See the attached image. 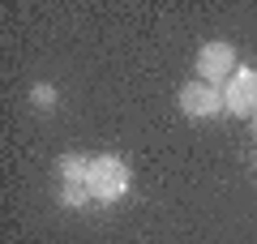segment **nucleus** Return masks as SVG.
Wrapping results in <instances>:
<instances>
[{
	"mask_svg": "<svg viewBox=\"0 0 257 244\" xmlns=\"http://www.w3.org/2000/svg\"><path fill=\"white\" fill-rule=\"evenodd\" d=\"M128 184H133V172H128L124 159H116V154H99V159H90V180H86V189H90L94 201L111 206V201H120L128 193Z\"/></svg>",
	"mask_w": 257,
	"mask_h": 244,
	"instance_id": "1",
	"label": "nucleus"
},
{
	"mask_svg": "<svg viewBox=\"0 0 257 244\" xmlns=\"http://www.w3.org/2000/svg\"><path fill=\"white\" fill-rule=\"evenodd\" d=\"M197 81H206V86H227L231 73L240 69L236 64V47L227 43V39H214V43H202V52H197Z\"/></svg>",
	"mask_w": 257,
	"mask_h": 244,
	"instance_id": "2",
	"label": "nucleus"
},
{
	"mask_svg": "<svg viewBox=\"0 0 257 244\" xmlns=\"http://www.w3.org/2000/svg\"><path fill=\"white\" fill-rule=\"evenodd\" d=\"M180 111L184 116H193V120H210V116H219V111H227L223 107V90L219 86H206V81H189V86H180Z\"/></svg>",
	"mask_w": 257,
	"mask_h": 244,
	"instance_id": "3",
	"label": "nucleus"
},
{
	"mask_svg": "<svg viewBox=\"0 0 257 244\" xmlns=\"http://www.w3.org/2000/svg\"><path fill=\"white\" fill-rule=\"evenodd\" d=\"M223 107L231 116H257V69H236L231 81L223 86Z\"/></svg>",
	"mask_w": 257,
	"mask_h": 244,
	"instance_id": "4",
	"label": "nucleus"
},
{
	"mask_svg": "<svg viewBox=\"0 0 257 244\" xmlns=\"http://www.w3.org/2000/svg\"><path fill=\"white\" fill-rule=\"evenodd\" d=\"M56 167H60V180L64 184H86V180H90V159H86V154H60Z\"/></svg>",
	"mask_w": 257,
	"mask_h": 244,
	"instance_id": "5",
	"label": "nucleus"
},
{
	"mask_svg": "<svg viewBox=\"0 0 257 244\" xmlns=\"http://www.w3.org/2000/svg\"><path fill=\"white\" fill-rule=\"evenodd\" d=\"M90 189H86V184H64V189H60V206L64 210H86V206H90Z\"/></svg>",
	"mask_w": 257,
	"mask_h": 244,
	"instance_id": "6",
	"label": "nucleus"
},
{
	"mask_svg": "<svg viewBox=\"0 0 257 244\" xmlns=\"http://www.w3.org/2000/svg\"><path fill=\"white\" fill-rule=\"evenodd\" d=\"M30 103H35L39 111H52V107H56V86H47V81H39L35 90H30Z\"/></svg>",
	"mask_w": 257,
	"mask_h": 244,
	"instance_id": "7",
	"label": "nucleus"
},
{
	"mask_svg": "<svg viewBox=\"0 0 257 244\" xmlns=\"http://www.w3.org/2000/svg\"><path fill=\"white\" fill-rule=\"evenodd\" d=\"M253 133H257V120H253Z\"/></svg>",
	"mask_w": 257,
	"mask_h": 244,
	"instance_id": "8",
	"label": "nucleus"
},
{
	"mask_svg": "<svg viewBox=\"0 0 257 244\" xmlns=\"http://www.w3.org/2000/svg\"><path fill=\"white\" fill-rule=\"evenodd\" d=\"M253 167H257V159H253Z\"/></svg>",
	"mask_w": 257,
	"mask_h": 244,
	"instance_id": "9",
	"label": "nucleus"
}]
</instances>
